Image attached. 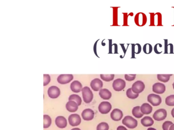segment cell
Here are the masks:
<instances>
[{
  "mask_svg": "<svg viewBox=\"0 0 174 130\" xmlns=\"http://www.w3.org/2000/svg\"><path fill=\"white\" fill-rule=\"evenodd\" d=\"M82 94L83 101L85 103H90L93 101L94 94L89 87H83L82 90Z\"/></svg>",
  "mask_w": 174,
  "mask_h": 130,
  "instance_id": "cell-1",
  "label": "cell"
},
{
  "mask_svg": "<svg viewBox=\"0 0 174 130\" xmlns=\"http://www.w3.org/2000/svg\"><path fill=\"white\" fill-rule=\"evenodd\" d=\"M122 123L129 129H134L138 124V121L131 116H125L123 119Z\"/></svg>",
  "mask_w": 174,
  "mask_h": 130,
  "instance_id": "cell-2",
  "label": "cell"
},
{
  "mask_svg": "<svg viewBox=\"0 0 174 130\" xmlns=\"http://www.w3.org/2000/svg\"><path fill=\"white\" fill-rule=\"evenodd\" d=\"M147 101L151 104L153 106H157L162 103V98L160 96L155 94H151L148 95L147 98Z\"/></svg>",
  "mask_w": 174,
  "mask_h": 130,
  "instance_id": "cell-3",
  "label": "cell"
},
{
  "mask_svg": "<svg viewBox=\"0 0 174 130\" xmlns=\"http://www.w3.org/2000/svg\"><path fill=\"white\" fill-rule=\"evenodd\" d=\"M112 108V106L109 102L104 101L101 102L98 107L99 111L103 114H106L110 111Z\"/></svg>",
  "mask_w": 174,
  "mask_h": 130,
  "instance_id": "cell-4",
  "label": "cell"
},
{
  "mask_svg": "<svg viewBox=\"0 0 174 130\" xmlns=\"http://www.w3.org/2000/svg\"><path fill=\"white\" fill-rule=\"evenodd\" d=\"M167 116V111L166 109H159L153 114V118L157 121H162L166 119Z\"/></svg>",
  "mask_w": 174,
  "mask_h": 130,
  "instance_id": "cell-5",
  "label": "cell"
},
{
  "mask_svg": "<svg viewBox=\"0 0 174 130\" xmlns=\"http://www.w3.org/2000/svg\"><path fill=\"white\" fill-rule=\"evenodd\" d=\"M131 88L135 94H139L145 90V85L143 81L138 80L132 84Z\"/></svg>",
  "mask_w": 174,
  "mask_h": 130,
  "instance_id": "cell-6",
  "label": "cell"
},
{
  "mask_svg": "<svg viewBox=\"0 0 174 130\" xmlns=\"http://www.w3.org/2000/svg\"><path fill=\"white\" fill-rule=\"evenodd\" d=\"M112 87L114 91L120 92L123 91L126 87V82L122 79H117L114 81L112 84Z\"/></svg>",
  "mask_w": 174,
  "mask_h": 130,
  "instance_id": "cell-7",
  "label": "cell"
},
{
  "mask_svg": "<svg viewBox=\"0 0 174 130\" xmlns=\"http://www.w3.org/2000/svg\"><path fill=\"white\" fill-rule=\"evenodd\" d=\"M68 120L70 126L77 127L81 123V118L78 114H72L69 116Z\"/></svg>",
  "mask_w": 174,
  "mask_h": 130,
  "instance_id": "cell-8",
  "label": "cell"
},
{
  "mask_svg": "<svg viewBox=\"0 0 174 130\" xmlns=\"http://www.w3.org/2000/svg\"><path fill=\"white\" fill-rule=\"evenodd\" d=\"M74 77L72 74H61L58 77V83L61 84H65L73 80Z\"/></svg>",
  "mask_w": 174,
  "mask_h": 130,
  "instance_id": "cell-9",
  "label": "cell"
},
{
  "mask_svg": "<svg viewBox=\"0 0 174 130\" xmlns=\"http://www.w3.org/2000/svg\"><path fill=\"white\" fill-rule=\"evenodd\" d=\"M147 18L146 17V16L143 13H138L136 14L135 17V23L136 24V25L139 26H143L145 25L147 23Z\"/></svg>",
  "mask_w": 174,
  "mask_h": 130,
  "instance_id": "cell-10",
  "label": "cell"
},
{
  "mask_svg": "<svg viewBox=\"0 0 174 130\" xmlns=\"http://www.w3.org/2000/svg\"><path fill=\"white\" fill-rule=\"evenodd\" d=\"M48 94L51 99H56L60 95V91L57 87L51 86L48 89Z\"/></svg>",
  "mask_w": 174,
  "mask_h": 130,
  "instance_id": "cell-11",
  "label": "cell"
},
{
  "mask_svg": "<svg viewBox=\"0 0 174 130\" xmlns=\"http://www.w3.org/2000/svg\"><path fill=\"white\" fill-rule=\"evenodd\" d=\"M82 118L86 121L93 120L94 116V112L92 109L87 108L84 109L81 114Z\"/></svg>",
  "mask_w": 174,
  "mask_h": 130,
  "instance_id": "cell-12",
  "label": "cell"
},
{
  "mask_svg": "<svg viewBox=\"0 0 174 130\" xmlns=\"http://www.w3.org/2000/svg\"><path fill=\"white\" fill-rule=\"evenodd\" d=\"M153 92L156 94H162L166 92V85L162 83H157L153 84L152 87Z\"/></svg>",
  "mask_w": 174,
  "mask_h": 130,
  "instance_id": "cell-13",
  "label": "cell"
},
{
  "mask_svg": "<svg viewBox=\"0 0 174 130\" xmlns=\"http://www.w3.org/2000/svg\"><path fill=\"white\" fill-rule=\"evenodd\" d=\"M110 117L112 120L115 122L121 120L123 117V113L120 109L115 108L110 113Z\"/></svg>",
  "mask_w": 174,
  "mask_h": 130,
  "instance_id": "cell-14",
  "label": "cell"
},
{
  "mask_svg": "<svg viewBox=\"0 0 174 130\" xmlns=\"http://www.w3.org/2000/svg\"><path fill=\"white\" fill-rule=\"evenodd\" d=\"M103 86V83L100 79H94L91 81V83H90V87H91L92 90L95 92L100 91L102 88Z\"/></svg>",
  "mask_w": 174,
  "mask_h": 130,
  "instance_id": "cell-15",
  "label": "cell"
},
{
  "mask_svg": "<svg viewBox=\"0 0 174 130\" xmlns=\"http://www.w3.org/2000/svg\"><path fill=\"white\" fill-rule=\"evenodd\" d=\"M56 126L60 129H64L66 127L67 124L66 119L63 116H58L55 119Z\"/></svg>",
  "mask_w": 174,
  "mask_h": 130,
  "instance_id": "cell-16",
  "label": "cell"
},
{
  "mask_svg": "<svg viewBox=\"0 0 174 130\" xmlns=\"http://www.w3.org/2000/svg\"><path fill=\"white\" fill-rule=\"evenodd\" d=\"M70 87L72 92L75 93L80 92L83 89L81 83L77 80L73 81L70 84Z\"/></svg>",
  "mask_w": 174,
  "mask_h": 130,
  "instance_id": "cell-17",
  "label": "cell"
},
{
  "mask_svg": "<svg viewBox=\"0 0 174 130\" xmlns=\"http://www.w3.org/2000/svg\"><path fill=\"white\" fill-rule=\"evenodd\" d=\"M78 105L74 101H69L66 104V109L70 112H75L78 109Z\"/></svg>",
  "mask_w": 174,
  "mask_h": 130,
  "instance_id": "cell-18",
  "label": "cell"
},
{
  "mask_svg": "<svg viewBox=\"0 0 174 130\" xmlns=\"http://www.w3.org/2000/svg\"><path fill=\"white\" fill-rule=\"evenodd\" d=\"M99 95L102 99L104 100H109L111 98L112 94L108 89L103 88L99 91Z\"/></svg>",
  "mask_w": 174,
  "mask_h": 130,
  "instance_id": "cell-19",
  "label": "cell"
},
{
  "mask_svg": "<svg viewBox=\"0 0 174 130\" xmlns=\"http://www.w3.org/2000/svg\"><path fill=\"white\" fill-rule=\"evenodd\" d=\"M153 110V108L149 104L143 103L140 107V111L144 114H149Z\"/></svg>",
  "mask_w": 174,
  "mask_h": 130,
  "instance_id": "cell-20",
  "label": "cell"
},
{
  "mask_svg": "<svg viewBox=\"0 0 174 130\" xmlns=\"http://www.w3.org/2000/svg\"><path fill=\"white\" fill-rule=\"evenodd\" d=\"M154 120L150 116H145L141 120V123L143 126L146 127H148L152 126L154 124Z\"/></svg>",
  "mask_w": 174,
  "mask_h": 130,
  "instance_id": "cell-21",
  "label": "cell"
},
{
  "mask_svg": "<svg viewBox=\"0 0 174 130\" xmlns=\"http://www.w3.org/2000/svg\"><path fill=\"white\" fill-rule=\"evenodd\" d=\"M132 57L135 58V54H139L142 51V47L139 44H132Z\"/></svg>",
  "mask_w": 174,
  "mask_h": 130,
  "instance_id": "cell-22",
  "label": "cell"
},
{
  "mask_svg": "<svg viewBox=\"0 0 174 130\" xmlns=\"http://www.w3.org/2000/svg\"><path fill=\"white\" fill-rule=\"evenodd\" d=\"M132 113L135 118L140 119L143 116V114L140 111V106H136L133 108L132 110Z\"/></svg>",
  "mask_w": 174,
  "mask_h": 130,
  "instance_id": "cell-23",
  "label": "cell"
},
{
  "mask_svg": "<svg viewBox=\"0 0 174 130\" xmlns=\"http://www.w3.org/2000/svg\"><path fill=\"white\" fill-rule=\"evenodd\" d=\"M52 123V119L48 115L45 114L44 115V128L47 129L50 127Z\"/></svg>",
  "mask_w": 174,
  "mask_h": 130,
  "instance_id": "cell-24",
  "label": "cell"
},
{
  "mask_svg": "<svg viewBox=\"0 0 174 130\" xmlns=\"http://www.w3.org/2000/svg\"><path fill=\"white\" fill-rule=\"evenodd\" d=\"M69 101H74L77 103L78 106L81 105L82 99L79 96L76 94H73L69 96Z\"/></svg>",
  "mask_w": 174,
  "mask_h": 130,
  "instance_id": "cell-25",
  "label": "cell"
},
{
  "mask_svg": "<svg viewBox=\"0 0 174 130\" xmlns=\"http://www.w3.org/2000/svg\"><path fill=\"white\" fill-rule=\"evenodd\" d=\"M172 75L168 74H158L157 79L159 81H162V83H167L170 79V77Z\"/></svg>",
  "mask_w": 174,
  "mask_h": 130,
  "instance_id": "cell-26",
  "label": "cell"
},
{
  "mask_svg": "<svg viewBox=\"0 0 174 130\" xmlns=\"http://www.w3.org/2000/svg\"><path fill=\"white\" fill-rule=\"evenodd\" d=\"M126 95L129 99H135L139 96V94H135L132 91V88H129L127 90Z\"/></svg>",
  "mask_w": 174,
  "mask_h": 130,
  "instance_id": "cell-27",
  "label": "cell"
},
{
  "mask_svg": "<svg viewBox=\"0 0 174 130\" xmlns=\"http://www.w3.org/2000/svg\"><path fill=\"white\" fill-rule=\"evenodd\" d=\"M101 78L106 82H109L114 80V74H101L100 75Z\"/></svg>",
  "mask_w": 174,
  "mask_h": 130,
  "instance_id": "cell-28",
  "label": "cell"
},
{
  "mask_svg": "<svg viewBox=\"0 0 174 130\" xmlns=\"http://www.w3.org/2000/svg\"><path fill=\"white\" fill-rule=\"evenodd\" d=\"M166 104L168 106H174V95L169 96L166 99Z\"/></svg>",
  "mask_w": 174,
  "mask_h": 130,
  "instance_id": "cell-29",
  "label": "cell"
},
{
  "mask_svg": "<svg viewBox=\"0 0 174 130\" xmlns=\"http://www.w3.org/2000/svg\"><path fill=\"white\" fill-rule=\"evenodd\" d=\"M143 51L146 54H150L153 51V47L150 44H145L143 47Z\"/></svg>",
  "mask_w": 174,
  "mask_h": 130,
  "instance_id": "cell-30",
  "label": "cell"
},
{
  "mask_svg": "<svg viewBox=\"0 0 174 130\" xmlns=\"http://www.w3.org/2000/svg\"><path fill=\"white\" fill-rule=\"evenodd\" d=\"M109 129V125L105 122H102L98 124L97 127V130H108Z\"/></svg>",
  "mask_w": 174,
  "mask_h": 130,
  "instance_id": "cell-31",
  "label": "cell"
},
{
  "mask_svg": "<svg viewBox=\"0 0 174 130\" xmlns=\"http://www.w3.org/2000/svg\"><path fill=\"white\" fill-rule=\"evenodd\" d=\"M173 123L170 121H166L162 124V129L163 130H169L171 126L173 124Z\"/></svg>",
  "mask_w": 174,
  "mask_h": 130,
  "instance_id": "cell-32",
  "label": "cell"
},
{
  "mask_svg": "<svg viewBox=\"0 0 174 130\" xmlns=\"http://www.w3.org/2000/svg\"><path fill=\"white\" fill-rule=\"evenodd\" d=\"M136 76V74H126L125 78L127 81H132L135 79Z\"/></svg>",
  "mask_w": 174,
  "mask_h": 130,
  "instance_id": "cell-33",
  "label": "cell"
},
{
  "mask_svg": "<svg viewBox=\"0 0 174 130\" xmlns=\"http://www.w3.org/2000/svg\"><path fill=\"white\" fill-rule=\"evenodd\" d=\"M51 81L50 76L49 74H44V86L48 85Z\"/></svg>",
  "mask_w": 174,
  "mask_h": 130,
  "instance_id": "cell-34",
  "label": "cell"
},
{
  "mask_svg": "<svg viewBox=\"0 0 174 130\" xmlns=\"http://www.w3.org/2000/svg\"><path fill=\"white\" fill-rule=\"evenodd\" d=\"M164 40V53L165 54H167L168 53V44L167 43V42H168V41H167V39H165Z\"/></svg>",
  "mask_w": 174,
  "mask_h": 130,
  "instance_id": "cell-35",
  "label": "cell"
},
{
  "mask_svg": "<svg viewBox=\"0 0 174 130\" xmlns=\"http://www.w3.org/2000/svg\"><path fill=\"white\" fill-rule=\"evenodd\" d=\"M168 45L170 46V53H174V49H173L174 46H173V44L170 43L168 44Z\"/></svg>",
  "mask_w": 174,
  "mask_h": 130,
  "instance_id": "cell-36",
  "label": "cell"
},
{
  "mask_svg": "<svg viewBox=\"0 0 174 130\" xmlns=\"http://www.w3.org/2000/svg\"><path fill=\"white\" fill-rule=\"evenodd\" d=\"M98 41L99 40H97V41H96V42H95V44H94V53H95V55H96V56H97L98 57H99L97 55V50H96V48H97V42H98Z\"/></svg>",
  "mask_w": 174,
  "mask_h": 130,
  "instance_id": "cell-37",
  "label": "cell"
},
{
  "mask_svg": "<svg viewBox=\"0 0 174 130\" xmlns=\"http://www.w3.org/2000/svg\"><path fill=\"white\" fill-rule=\"evenodd\" d=\"M117 130H128L125 127H123V126H118V128H117Z\"/></svg>",
  "mask_w": 174,
  "mask_h": 130,
  "instance_id": "cell-38",
  "label": "cell"
},
{
  "mask_svg": "<svg viewBox=\"0 0 174 130\" xmlns=\"http://www.w3.org/2000/svg\"><path fill=\"white\" fill-rule=\"evenodd\" d=\"M111 40H109V53H111V47H112V45L111 44Z\"/></svg>",
  "mask_w": 174,
  "mask_h": 130,
  "instance_id": "cell-39",
  "label": "cell"
},
{
  "mask_svg": "<svg viewBox=\"0 0 174 130\" xmlns=\"http://www.w3.org/2000/svg\"><path fill=\"white\" fill-rule=\"evenodd\" d=\"M114 45L115 46V51H114V53H118V45L116 44H114Z\"/></svg>",
  "mask_w": 174,
  "mask_h": 130,
  "instance_id": "cell-40",
  "label": "cell"
},
{
  "mask_svg": "<svg viewBox=\"0 0 174 130\" xmlns=\"http://www.w3.org/2000/svg\"><path fill=\"white\" fill-rule=\"evenodd\" d=\"M121 46H122V47L123 50V52H124V56H125V54H126V52L127 49H125V47H124V46H123V44H121Z\"/></svg>",
  "mask_w": 174,
  "mask_h": 130,
  "instance_id": "cell-41",
  "label": "cell"
},
{
  "mask_svg": "<svg viewBox=\"0 0 174 130\" xmlns=\"http://www.w3.org/2000/svg\"><path fill=\"white\" fill-rule=\"evenodd\" d=\"M169 130H174V124H172L171 127L170 128Z\"/></svg>",
  "mask_w": 174,
  "mask_h": 130,
  "instance_id": "cell-42",
  "label": "cell"
},
{
  "mask_svg": "<svg viewBox=\"0 0 174 130\" xmlns=\"http://www.w3.org/2000/svg\"><path fill=\"white\" fill-rule=\"evenodd\" d=\"M171 114L172 116H173V118H174V108L173 109H172V110Z\"/></svg>",
  "mask_w": 174,
  "mask_h": 130,
  "instance_id": "cell-43",
  "label": "cell"
},
{
  "mask_svg": "<svg viewBox=\"0 0 174 130\" xmlns=\"http://www.w3.org/2000/svg\"><path fill=\"white\" fill-rule=\"evenodd\" d=\"M71 130H81V129H79L78 128H73Z\"/></svg>",
  "mask_w": 174,
  "mask_h": 130,
  "instance_id": "cell-44",
  "label": "cell"
},
{
  "mask_svg": "<svg viewBox=\"0 0 174 130\" xmlns=\"http://www.w3.org/2000/svg\"><path fill=\"white\" fill-rule=\"evenodd\" d=\"M147 130H156V129L153 128H149Z\"/></svg>",
  "mask_w": 174,
  "mask_h": 130,
  "instance_id": "cell-45",
  "label": "cell"
},
{
  "mask_svg": "<svg viewBox=\"0 0 174 130\" xmlns=\"http://www.w3.org/2000/svg\"><path fill=\"white\" fill-rule=\"evenodd\" d=\"M173 89H174V83H173Z\"/></svg>",
  "mask_w": 174,
  "mask_h": 130,
  "instance_id": "cell-46",
  "label": "cell"
}]
</instances>
